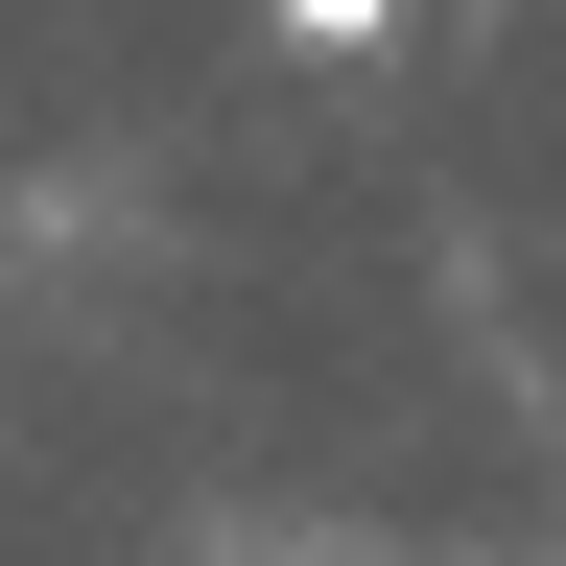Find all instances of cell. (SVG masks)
Here are the masks:
<instances>
[{"label": "cell", "mask_w": 566, "mask_h": 566, "mask_svg": "<svg viewBox=\"0 0 566 566\" xmlns=\"http://www.w3.org/2000/svg\"><path fill=\"white\" fill-rule=\"evenodd\" d=\"M260 24H283V48H331V71H378V48H401V0H260Z\"/></svg>", "instance_id": "cell-1"}]
</instances>
